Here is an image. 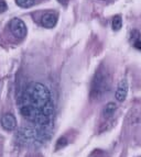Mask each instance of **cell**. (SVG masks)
<instances>
[{"label":"cell","instance_id":"cell-6","mask_svg":"<svg viewBox=\"0 0 141 157\" xmlns=\"http://www.w3.org/2000/svg\"><path fill=\"white\" fill-rule=\"evenodd\" d=\"M128 89H129V86H128V81L126 80V79H121L119 81V84L117 86V89H116V94H115V97L117 99V101L119 102H123L127 98V94H128Z\"/></svg>","mask_w":141,"mask_h":157},{"label":"cell","instance_id":"cell-8","mask_svg":"<svg viewBox=\"0 0 141 157\" xmlns=\"http://www.w3.org/2000/svg\"><path fill=\"white\" fill-rule=\"evenodd\" d=\"M116 110H117V105H116L115 102H109V103L106 105V107L103 110V117L106 119L111 118L112 115L115 114Z\"/></svg>","mask_w":141,"mask_h":157},{"label":"cell","instance_id":"cell-3","mask_svg":"<svg viewBox=\"0 0 141 157\" xmlns=\"http://www.w3.org/2000/svg\"><path fill=\"white\" fill-rule=\"evenodd\" d=\"M17 137H18V141L20 143L32 144V143H35V142L43 141L45 139V132L39 131V130L31 128H23L19 130Z\"/></svg>","mask_w":141,"mask_h":157},{"label":"cell","instance_id":"cell-9","mask_svg":"<svg viewBox=\"0 0 141 157\" xmlns=\"http://www.w3.org/2000/svg\"><path fill=\"white\" fill-rule=\"evenodd\" d=\"M121 26H123V19H121L120 16H116L112 19V30L118 31V30L121 29Z\"/></svg>","mask_w":141,"mask_h":157},{"label":"cell","instance_id":"cell-14","mask_svg":"<svg viewBox=\"0 0 141 157\" xmlns=\"http://www.w3.org/2000/svg\"><path fill=\"white\" fill-rule=\"evenodd\" d=\"M58 2L61 3V5H63V6H66L68 3V1H70V0H58Z\"/></svg>","mask_w":141,"mask_h":157},{"label":"cell","instance_id":"cell-10","mask_svg":"<svg viewBox=\"0 0 141 157\" xmlns=\"http://www.w3.org/2000/svg\"><path fill=\"white\" fill-rule=\"evenodd\" d=\"M16 3L21 8H30L35 3V0H16Z\"/></svg>","mask_w":141,"mask_h":157},{"label":"cell","instance_id":"cell-1","mask_svg":"<svg viewBox=\"0 0 141 157\" xmlns=\"http://www.w3.org/2000/svg\"><path fill=\"white\" fill-rule=\"evenodd\" d=\"M21 101H24L31 107L32 113L30 117L31 121H33L34 118L40 113H44L52 118L54 107L51 100L50 90L41 82H35V81L30 82L26 86V91L23 92Z\"/></svg>","mask_w":141,"mask_h":157},{"label":"cell","instance_id":"cell-12","mask_svg":"<svg viewBox=\"0 0 141 157\" xmlns=\"http://www.w3.org/2000/svg\"><path fill=\"white\" fill-rule=\"evenodd\" d=\"M133 46L138 48L139 51H141V40L140 39H137L133 41Z\"/></svg>","mask_w":141,"mask_h":157},{"label":"cell","instance_id":"cell-2","mask_svg":"<svg viewBox=\"0 0 141 157\" xmlns=\"http://www.w3.org/2000/svg\"><path fill=\"white\" fill-rule=\"evenodd\" d=\"M110 80L107 71H98L95 74L93 81H91V97L94 100H100L109 91Z\"/></svg>","mask_w":141,"mask_h":157},{"label":"cell","instance_id":"cell-7","mask_svg":"<svg viewBox=\"0 0 141 157\" xmlns=\"http://www.w3.org/2000/svg\"><path fill=\"white\" fill-rule=\"evenodd\" d=\"M58 23V14L55 12H46L41 18V24L46 29H52Z\"/></svg>","mask_w":141,"mask_h":157},{"label":"cell","instance_id":"cell-5","mask_svg":"<svg viewBox=\"0 0 141 157\" xmlns=\"http://www.w3.org/2000/svg\"><path fill=\"white\" fill-rule=\"evenodd\" d=\"M0 123L6 131H13L17 128V119L12 113H5L0 119Z\"/></svg>","mask_w":141,"mask_h":157},{"label":"cell","instance_id":"cell-11","mask_svg":"<svg viewBox=\"0 0 141 157\" xmlns=\"http://www.w3.org/2000/svg\"><path fill=\"white\" fill-rule=\"evenodd\" d=\"M66 144H67V140L65 137H61V139H58V144H56V149H58L60 147H64Z\"/></svg>","mask_w":141,"mask_h":157},{"label":"cell","instance_id":"cell-13","mask_svg":"<svg viewBox=\"0 0 141 157\" xmlns=\"http://www.w3.org/2000/svg\"><path fill=\"white\" fill-rule=\"evenodd\" d=\"M6 9H7V6H6L5 1L0 0V12H3V11H6Z\"/></svg>","mask_w":141,"mask_h":157},{"label":"cell","instance_id":"cell-4","mask_svg":"<svg viewBox=\"0 0 141 157\" xmlns=\"http://www.w3.org/2000/svg\"><path fill=\"white\" fill-rule=\"evenodd\" d=\"M11 33L18 39H23L26 35V25L21 19L13 18L9 23Z\"/></svg>","mask_w":141,"mask_h":157}]
</instances>
